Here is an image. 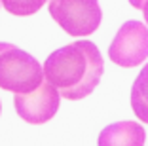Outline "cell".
<instances>
[{
  "label": "cell",
  "mask_w": 148,
  "mask_h": 146,
  "mask_svg": "<svg viewBox=\"0 0 148 146\" xmlns=\"http://www.w3.org/2000/svg\"><path fill=\"white\" fill-rule=\"evenodd\" d=\"M105 72V61L91 40H74L49 53L44 78L69 101H80L95 91Z\"/></svg>",
  "instance_id": "obj_1"
},
{
  "label": "cell",
  "mask_w": 148,
  "mask_h": 146,
  "mask_svg": "<svg viewBox=\"0 0 148 146\" xmlns=\"http://www.w3.org/2000/svg\"><path fill=\"white\" fill-rule=\"evenodd\" d=\"M42 82L44 66L31 53L10 42H0V89L29 93Z\"/></svg>",
  "instance_id": "obj_2"
},
{
  "label": "cell",
  "mask_w": 148,
  "mask_h": 146,
  "mask_svg": "<svg viewBox=\"0 0 148 146\" xmlns=\"http://www.w3.org/2000/svg\"><path fill=\"white\" fill-rule=\"evenodd\" d=\"M48 12L69 36L93 34L103 19L99 0H49Z\"/></svg>",
  "instance_id": "obj_3"
},
{
  "label": "cell",
  "mask_w": 148,
  "mask_h": 146,
  "mask_svg": "<svg viewBox=\"0 0 148 146\" xmlns=\"http://www.w3.org/2000/svg\"><path fill=\"white\" fill-rule=\"evenodd\" d=\"M108 57L123 69L140 66L148 59V25L137 19L125 21L110 42Z\"/></svg>",
  "instance_id": "obj_4"
},
{
  "label": "cell",
  "mask_w": 148,
  "mask_h": 146,
  "mask_svg": "<svg viewBox=\"0 0 148 146\" xmlns=\"http://www.w3.org/2000/svg\"><path fill=\"white\" fill-rule=\"evenodd\" d=\"M13 104H15V112L21 120H25L27 123H32V125H40L49 121L59 112L61 95L44 78V82L34 91L15 93Z\"/></svg>",
  "instance_id": "obj_5"
},
{
  "label": "cell",
  "mask_w": 148,
  "mask_h": 146,
  "mask_svg": "<svg viewBox=\"0 0 148 146\" xmlns=\"http://www.w3.org/2000/svg\"><path fill=\"white\" fill-rule=\"evenodd\" d=\"M146 131L140 123L131 120L106 125L99 133L97 146H144Z\"/></svg>",
  "instance_id": "obj_6"
},
{
  "label": "cell",
  "mask_w": 148,
  "mask_h": 146,
  "mask_svg": "<svg viewBox=\"0 0 148 146\" xmlns=\"http://www.w3.org/2000/svg\"><path fill=\"white\" fill-rule=\"evenodd\" d=\"M131 108L143 123H148V63L131 86Z\"/></svg>",
  "instance_id": "obj_7"
},
{
  "label": "cell",
  "mask_w": 148,
  "mask_h": 146,
  "mask_svg": "<svg viewBox=\"0 0 148 146\" xmlns=\"http://www.w3.org/2000/svg\"><path fill=\"white\" fill-rule=\"evenodd\" d=\"M46 2L48 0H0L2 8L17 17H27V15L36 13Z\"/></svg>",
  "instance_id": "obj_8"
},
{
  "label": "cell",
  "mask_w": 148,
  "mask_h": 146,
  "mask_svg": "<svg viewBox=\"0 0 148 146\" xmlns=\"http://www.w3.org/2000/svg\"><path fill=\"white\" fill-rule=\"evenodd\" d=\"M129 4L133 6L135 10H143L144 4H146V0H129Z\"/></svg>",
  "instance_id": "obj_9"
},
{
  "label": "cell",
  "mask_w": 148,
  "mask_h": 146,
  "mask_svg": "<svg viewBox=\"0 0 148 146\" xmlns=\"http://www.w3.org/2000/svg\"><path fill=\"white\" fill-rule=\"evenodd\" d=\"M143 13H144V21H146V25H148V0H146V4H144V8H143Z\"/></svg>",
  "instance_id": "obj_10"
},
{
  "label": "cell",
  "mask_w": 148,
  "mask_h": 146,
  "mask_svg": "<svg viewBox=\"0 0 148 146\" xmlns=\"http://www.w3.org/2000/svg\"><path fill=\"white\" fill-rule=\"evenodd\" d=\"M0 112H2V103H0Z\"/></svg>",
  "instance_id": "obj_11"
},
{
  "label": "cell",
  "mask_w": 148,
  "mask_h": 146,
  "mask_svg": "<svg viewBox=\"0 0 148 146\" xmlns=\"http://www.w3.org/2000/svg\"><path fill=\"white\" fill-rule=\"evenodd\" d=\"M0 6H2V4H0Z\"/></svg>",
  "instance_id": "obj_12"
}]
</instances>
